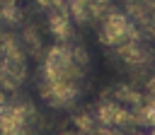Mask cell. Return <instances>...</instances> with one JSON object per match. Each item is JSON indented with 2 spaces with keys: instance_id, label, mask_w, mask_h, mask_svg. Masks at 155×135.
I'll use <instances>...</instances> for the list:
<instances>
[{
  "instance_id": "1",
  "label": "cell",
  "mask_w": 155,
  "mask_h": 135,
  "mask_svg": "<svg viewBox=\"0 0 155 135\" xmlns=\"http://www.w3.org/2000/svg\"><path fill=\"white\" fill-rule=\"evenodd\" d=\"M90 55L78 43H53L41 58V80L82 84Z\"/></svg>"
},
{
  "instance_id": "2",
  "label": "cell",
  "mask_w": 155,
  "mask_h": 135,
  "mask_svg": "<svg viewBox=\"0 0 155 135\" xmlns=\"http://www.w3.org/2000/svg\"><path fill=\"white\" fill-rule=\"evenodd\" d=\"M97 29H99L102 43L109 46V48H119V46H124V43H128V41H133V39L140 36V29H138V27L128 19V14L121 12V10H111V12L97 24Z\"/></svg>"
},
{
  "instance_id": "3",
  "label": "cell",
  "mask_w": 155,
  "mask_h": 135,
  "mask_svg": "<svg viewBox=\"0 0 155 135\" xmlns=\"http://www.w3.org/2000/svg\"><path fill=\"white\" fill-rule=\"evenodd\" d=\"M46 22H48V31L58 43H70L73 34H75V22L70 17V10L65 5V0H56L48 10H46Z\"/></svg>"
},
{
  "instance_id": "4",
  "label": "cell",
  "mask_w": 155,
  "mask_h": 135,
  "mask_svg": "<svg viewBox=\"0 0 155 135\" xmlns=\"http://www.w3.org/2000/svg\"><path fill=\"white\" fill-rule=\"evenodd\" d=\"M39 89H41V96L56 106V108H70L78 96H80V89L82 84H70V82H46L41 80L39 82Z\"/></svg>"
},
{
  "instance_id": "5",
  "label": "cell",
  "mask_w": 155,
  "mask_h": 135,
  "mask_svg": "<svg viewBox=\"0 0 155 135\" xmlns=\"http://www.w3.org/2000/svg\"><path fill=\"white\" fill-rule=\"evenodd\" d=\"M27 77V60H7L0 55V89H17Z\"/></svg>"
},
{
  "instance_id": "6",
  "label": "cell",
  "mask_w": 155,
  "mask_h": 135,
  "mask_svg": "<svg viewBox=\"0 0 155 135\" xmlns=\"http://www.w3.org/2000/svg\"><path fill=\"white\" fill-rule=\"evenodd\" d=\"M0 22L5 27H15L22 22V7L17 0H0Z\"/></svg>"
},
{
  "instance_id": "7",
  "label": "cell",
  "mask_w": 155,
  "mask_h": 135,
  "mask_svg": "<svg viewBox=\"0 0 155 135\" xmlns=\"http://www.w3.org/2000/svg\"><path fill=\"white\" fill-rule=\"evenodd\" d=\"M22 46L31 53V55H39L41 53V39H39V31L29 24L22 29Z\"/></svg>"
},
{
  "instance_id": "8",
  "label": "cell",
  "mask_w": 155,
  "mask_h": 135,
  "mask_svg": "<svg viewBox=\"0 0 155 135\" xmlns=\"http://www.w3.org/2000/svg\"><path fill=\"white\" fill-rule=\"evenodd\" d=\"M34 2H36L39 7H44V10H48V7H51V5L56 2V0H34Z\"/></svg>"
}]
</instances>
